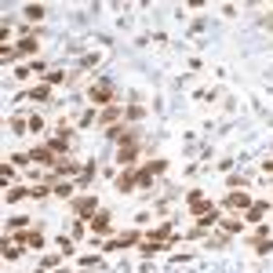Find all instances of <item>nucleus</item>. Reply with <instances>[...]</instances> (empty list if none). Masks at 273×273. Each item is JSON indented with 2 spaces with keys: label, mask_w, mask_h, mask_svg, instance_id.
Returning a JSON list of instances; mask_svg holds the SVG:
<instances>
[{
  "label": "nucleus",
  "mask_w": 273,
  "mask_h": 273,
  "mask_svg": "<svg viewBox=\"0 0 273 273\" xmlns=\"http://www.w3.org/2000/svg\"><path fill=\"white\" fill-rule=\"evenodd\" d=\"M11 131L22 135V131H29V127H26V120H11Z\"/></svg>",
  "instance_id": "ddd939ff"
},
{
  "label": "nucleus",
  "mask_w": 273,
  "mask_h": 273,
  "mask_svg": "<svg viewBox=\"0 0 273 273\" xmlns=\"http://www.w3.org/2000/svg\"><path fill=\"white\" fill-rule=\"evenodd\" d=\"M135 186H139V175H135V171H124V175L117 179V189H120V193H127V189H135Z\"/></svg>",
  "instance_id": "20e7f679"
},
{
  "label": "nucleus",
  "mask_w": 273,
  "mask_h": 273,
  "mask_svg": "<svg viewBox=\"0 0 273 273\" xmlns=\"http://www.w3.org/2000/svg\"><path fill=\"white\" fill-rule=\"evenodd\" d=\"M244 218H248V222H262V218H266V204H252Z\"/></svg>",
  "instance_id": "0eeeda50"
},
{
  "label": "nucleus",
  "mask_w": 273,
  "mask_h": 273,
  "mask_svg": "<svg viewBox=\"0 0 273 273\" xmlns=\"http://www.w3.org/2000/svg\"><path fill=\"white\" fill-rule=\"evenodd\" d=\"M18 51H22V55H29V51H36V40H33V36H26V40L18 44Z\"/></svg>",
  "instance_id": "9b49d317"
},
{
  "label": "nucleus",
  "mask_w": 273,
  "mask_h": 273,
  "mask_svg": "<svg viewBox=\"0 0 273 273\" xmlns=\"http://www.w3.org/2000/svg\"><path fill=\"white\" fill-rule=\"evenodd\" d=\"M95 208H98L95 197H80V200H73V211H77V215H91Z\"/></svg>",
  "instance_id": "7ed1b4c3"
},
{
  "label": "nucleus",
  "mask_w": 273,
  "mask_h": 273,
  "mask_svg": "<svg viewBox=\"0 0 273 273\" xmlns=\"http://www.w3.org/2000/svg\"><path fill=\"white\" fill-rule=\"evenodd\" d=\"M91 226H95V233H109V215H106V211L91 215Z\"/></svg>",
  "instance_id": "423d86ee"
},
{
  "label": "nucleus",
  "mask_w": 273,
  "mask_h": 273,
  "mask_svg": "<svg viewBox=\"0 0 273 273\" xmlns=\"http://www.w3.org/2000/svg\"><path fill=\"white\" fill-rule=\"evenodd\" d=\"M29 161H36V164H58V161H55V149H51V146H36L33 153H29Z\"/></svg>",
  "instance_id": "f257e3e1"
},
{
  "label": "nucleus",
  "mask_w": 273,
  "mask_h": 273,
  "mask_svg": "<svg viewBox=\"0 0 273 273\" xmlns=\"http://www.w3.org/2000/svg\"><path fill=\"white\" fill-rule=\"evenodd\" d=\"M222 230H230V233H237V230H240V222H237V218H222Z\"/></svg>",
  "instance_id": "f8f14e48"
},
{
  "label": "nucleus",
  "mask_w": 273,
  "mask_h": 273,
  "mask_svg": "<svg viewBox=\"0 0 273 273\" xmlns=\"http://www.w3.org/2000/svg\"><path fill=\"white\" fill-rule=\"evenodd\" d=\"M26 18H29V22L44 18V7H40V4H29V7H26Z\"/></svg>",
  "instance_id": "9d476101"
},
{
  "label": "nucleus",
  "mask_w": 273,
  "mask_h": 273,
  "mask_svg": "<svg viewBox=\"0 0 273 273\" xmlns=\"http://www.w3.org/2000/svg\"><path fill=\"white\" fill-rule=\"evenodd\" d=\"M226 208H248V193H240V189H233V193L226 197Z\"/></svg>",
  "instance_id": "39448f33"
},
{
  "label": "nucleus",
  "mask_w": 273,
  "mask_h": 273,
  "mask_svg": "<svg viewBox=\"0 0 273 273\" xmlns=\"http://www.w3.org/2000/svg\"><path fill=\"white\" fill-rule=\"evenodd\" d=\"M15 244H29V248H44V237H40V233H22V237L15 240Z\"/></svg>",
  "instance_id": "6e6552de"
},
{
  "label": "nucleus",
  "mask_w": 273,
  "mask_h": 273,
  "mask_svg": "<svg viewBox=\"0 0 273 273\" xmlns=\"http://www.w3.org/2000/svg\"><path fill=\"white\" fill-rule=\"evenodd\" d=\"M48 95H51V84H40L36 91H29L26 98H36V102H44V98H48Z\"/></svg>",
  "instance_id": "1a4fd4ad"
},
{
  "label": "nucleus",
  "mask_w": 273,
  "mask_h": 273,
  "mask_svg": "<svg viewBox=\"0 0 273 273\" xmlns=\"http://www.w3.org/2000/svg\"><path fill=\"white\" fill-rule=\"evenodd\" d=\"M266 171H273V161H266Z\"/></svg>",
  "instance_id": "4468645a"
},
{
  "label": "nucleus",
  "mask_w": 273,
  "mask_h": 273,
  "mask_svg": "<svg viewBox=\"0 0 273 273\" xmlns=\"http://www.w3.org/2000/svg\"><path fill=\"white\" fill-rule=\"evenodd\" d=\"M91 102H95V106L113 102V91H109V84H95V88H91Z\"/></svg>",
  "instance_id": "f03ea898"
}]
</instances>
